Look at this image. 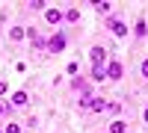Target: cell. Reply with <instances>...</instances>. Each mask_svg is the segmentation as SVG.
Instances as JSON below:
<instances>
[{"label":"cell","mask_w":148,"mask_h":133,"mask_svg":"<svg viewBox=\"0 0 148 133\" xmlns=\"http://www.w3.org/2000/svg\"><path fill=\"white\" fill-rule=\"evenodd\" d=\"M77 110L80 113H107V98H101V95H95V98H80Z\"/></svg>","instance_id":"6da1fadb"},{"label":"cell","mask_w":148,"mask_h":133,"mask_svg":"<svg viewBox=\"0 0 148 133\" xmlns=\"http://www.w3.org/2000/svg\"><path fill=\"white\" fill-rule=\"evenodd\" d=\"M107 27H110V33H113L116 39H127V33H130V30H127V24L121 21L119 15H110V18H107Z\"/></svg>","instance_id":"7a4b0ae2"},{"label":"cell","mask_w":148,"mask_h":133,"mask_svg":"<svg viewBox=\"0 0 148 133\" xmlns=\"http://www.w3.org/2000/svg\"><path fill=\"white\" fill-rule=\"evenodd\" d=\"M121 77H125V65H121V59L110 56V62H107V80L110 83H119Z\"/></svg>","instance_id":"3957f363"},{"label":"cell","mask_w":148,"mask_h":133,"mask_svg":"<svg viewBox=\"0 0 148 133\" xmlns=\"http://www.w3.org/2000/svg\"><path fill=\"white\" fill-rule=\"evenodd\" d=\"M65 44H68L65 33H62V30H56L51 39H47V53H62V50H65Z\"/></svg>","instance_id":"277c9868"},{"label":"cell","mask_w":148,"mask_h":133,"mask_svg":"<svg viewBox=\"0 0 148 133\" xmlns=\"http://www.w3.org/2000/svg\"><path fill=\"white\" fill-rule=\"evenodd\" d=\"M89 59H92V65H107L110 62V50L104 44H95L92 50H89Z\"/></svg>","instance_id":"5b68a950"},{"label":"cell","mask_w":148,"mask_h":133,"mask_svg":"<svg viewBox=\"0 0 148 133\" xmlns=\"http://www.w3.org/2000/svg\"><path fill=\"white\" fill-rule=\"evenodd\" d=\"M45 21L51 24V27H56V24H62V21H65V12H62V9H56V6H47V9H45Z\"/></svg>","instance_id":"8992f818"},{"label":"cell","mask_w":148,"mask_h":133,"mask_svg":"<svg viewBox=\"0 0 148 133\" xmlns=\"http://www.w3.org/2000/svg\"><path fill=\"white\" fill-rule=\"evenodd\" d=\"M107 133H127V121L125 118H113V121L107 124Z\"/></svg>","instance_id":"52a82bcc"},{"label":"cell","mask_w":148,"mask_h":133,"mask_svg":"<svg viewBox=\"0 0 148 133\" xmlns=\"http://www.w3.org/2000/svg\"><path fill=\"white\" fill-rule=\"evenodd\" d=\"M133 35H136V39H145L148 35V21L145 18H139L136 24H133Z\"/></svg>","instance_id":"ba28073f"},{"label":"cell","mask_w":148,"mask_h":133,"mask_svg":"<svg viewBox=\"0 0 148 133\" xmlns=\"http://www.w3.org/2000/svg\"><path fill=\"white\" fill-rule=\"evenodd\" d=\"M89 80H95V83L107 80V65H92V74H89Z\"/></svg>","instance_id":"9c48e42d"},{"label":"cell","mask_w":148,"mask_h":133,"mask_svg":"<svg viewBox=\"0 0 148 133\" xmlns=\"http://www.w3.org/2000/svg\"><path fill=\"white\" fill-rule=\"evenodd\" d=\"M125 110V104L121 101H107V115H113V118H119V113Z\"/></svg>","instance_id":"30bf717a"},{"label":"cell","mask_w":148,"mask_h":133,"mask_svg":"<svg viewBox=\"0 0 148 133\" xmlns=\"http://www.w3.org/2000/svg\"><path fill=\"white\" fill-rule=\"evenodd\" d=\"M30 98H27V92H15L12 95V106H27Z\"/></svg>","instance_id":"8fae6325"},{"label":"cell","mask_w":148,"mask_h":133,"mask_svg":"<svg viewBox=\"0 0 148 133\" xmlns=\"http://www.w3.org/2000/svg\"><path fill=\"white\" fill-rule=\"evenodd\" d=\"M92 3H95V12H98V15H107V18H110V3H107V0H92Z\"/></svg>","instance_id":"7c38bea8"},{"label":"cell","mask_w":148,"mask_h":133,"mask_svg":"<svg viewBox=\"0 0 148 133\" xmlns=\"http://www.w3.org/2000/svg\"><path fill=\"white\" fill-rule=\"evenodd\" d=\"M65 21H68V24H77V21H80V9H77V6L65 9Z\"/></svg>","instance_id":"4fadbf2b"},{"label":"cell","mask_w":148,"mask_h":133,"mask_svg":"<svg viewBox=\"0 0 148 133\" xmlns=\"http://www.w3.org/2000/svg\"><path fill=\"white\" fill-rule=\"evenodd\" d=\"M24 35H27V30H24V27H12V30H9V39H12V42H21Z\"/></svg>","instance_id":"5bb4252c"},{"label":"cell","mask_w":148,"mask_h":133,"mask_svg":"<svg viewBox=\"0 0 148 133\" xmlns=\"http://www.w3.org/2000/svg\"><path fill=\"white\" fill-rule=\"evenodd\" d=\"M30 9H36V12H45V9H47V3H45V0H33V3H30Z\"/></svg>","instance_id":"9a60e30c"},{"label":"cell","mask_w":148,"mask_h":133,"mask_svg":"<svg viewBox=\"0 0 148 133\" xmlns=\"http://www.w3.org/2000/svg\"><path fill=\"white\" fill-rule=\"evenodd\" d=\"M139 74H142V77L148 80V56H145V59H142V62H139Z\"/></svg>","instance_id":"2e32d148"},{"label":"cell","mask_w":148,"mask_h":133,"mask_svg":"<svg viewBox=\"0 0 148 133\" xmlns=\"http://www.w3.org/2000/svg\"><path fill=\"white\" fill-rule=\"evenodd\" d=\"M3 133H21V124H15V121H9V124H6V130H3Z\"/></svg>","instance_id":"e0dca14e"},{"label":"cell","mask_w":148,"mask_h":133,"mask_svg":"<svg viewBox=\"0 0 148 133\" xmlns=\"http://www.w3.org/2000/svg\"><path fill=\"white\" fill-rule=\"evenodd\" d=\"M142 121L148 124V104H145V110H142Z\"/></svg>","instance_id":"ac0fdd59"},{"label":"cell","mask_w":148,"mask_h":133,"mask_svg":"<svg viewBox=\"0 0 148 133\" xmlns=\"http://www.w3.org/2000/svg\"><path fill=\"white\" fill-rule=\"evenodd\" d=\"M6 110H9V106H6L3 101H0V115H6Z\"/></svg>","instance_id":"d6986e66"},{"label":"cell","mask_w":148,"mask_h":133,"mask_svg":"<svg viewBox=\"0 0 148 133\" xmlns=\"http://www.w3.org/2000/svg\"><path fill=\"white\" fill-rule=\"evenodd\" d=\"M0 95H6V83L3 80H0Z\"/></svg>","instance_id":"ffe728a7"}]
</instances>
